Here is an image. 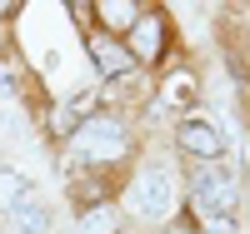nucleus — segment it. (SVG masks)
Masks as SVG:
<instances>
[{"label": "nucleus", "mask_w": 250, "mask_h": 234, "mask_svg": "<svg viewBox=\"0 0 250 234\" xmlns=\"http://www.w3.org/2000/svg\"><path fill=\"white\" fill-rule=\"evenodd\" d=\"M180 144H185L190 155H200V160H215V155H220V135H215L205 120H185V125H180Z\"/></svg>", "instance_id": "obj_4"}, {"label": "nucleus", "mask_w": 250, "mask_h": 234, "mask_svg": "<svg viewBox=\"0 0 250 234\" xmlns=\"http://www.w3.org/2000/svg\"><path fill=\"white\" fill-rule=\"evenodd\" d=\"M10 10H15V5H0V15H10Z\"/></svg>", "instance_id": "obj_14"}, {"label": "nucleus", "mask_w": 250, "mask_h": 234, "mask_svg": "<svg viewBox=\"0 0 250 234\" xmlns=\"http://www.w3.org/2000/svg\"><path fill=\"white\" fill-rule=\"evenodd\" d=\"M70 140H75V155L80 160H120L125 155V130L115 120H85Z\"/></svg>", "instance_id": "obj_3"}, {"label": "nucleus", "mask_w": 250, "mask_h": 234, "mask_svg": "<svg viewBox=\"0 0 250 234\" xmlns=\"http://www.w3.org/2000/svg\"><path fill=\"white\" fill-rule=\"evenodd\" d=\"M190 100V75H175L170 80V105H185Z\"/></svg>", "instance_id": "obj_12"}, {"label": "nucleus", "mask_w": 250, "mask_h": 234, "mask_svg": "<svg viewBox=\"0 0 250 234\" xmlns=\"http://www.w3.org/2000/svg\"><path fill=\"white\" fill-rule=\"evenodd\" d=\"M70 125H75V105H60V110H55V130L70 135Z\"/></svg>", "instance_id": "obj_13"}, {"label": "nucleus", "mask_w": 250, "mask_h": 234, "mask_svg": "<svg viewBox=\"0 0 250 234\" xmlns=\"http://www.w3.org/2000/svg\"><path fill=\"white\" fill-rule=\"evenodd\" d=\"M45 229H50V209L40 204L35 195H30V199L10 215V234H45Z\"/></svg>", "instance_id": "obj_5"}, {"label": "nucleus", "mask_w": 250, "mask_h": 234, "mask_svg": "<svg viewBox=\"0 0 250 234\" xmlns=\"http://www.w3.org/2000/svg\"><path fill=\"white\" fill-rule=\"evenodd\" d=\"M200 229L205 234H235V219L230 215H200Z\"/></svg>", "instance_id": "obj_11"}, {"label": "nucleus", "mask_w": 250, "mask_h": 234, "mask_svg": "<svg viewBox=\"0 0 250 234\" xmlns=\"http://www.w3.org/2000/svg\"><path fill=\"white\" fill-rule=\"evenodd\" d=\"M90 55H95V65L105 75H120L125 65H130V55H125L120 45H110V40H90Z\"/></svg>", "instance_id": "obj_8"}, {"label": "nucleus", "mask_w": 250, "mask_h": 234, "mask_svg": "<svg viewBox=\"0 0 250 234\" xmlns=\"http://www.w3.org/2000/svg\"><path fill=\"white\" fill-rule=\"evenodd\" d=\"M190 195H195V215H235L240 180L220 164H200L195 180H190Z\"/></svg>", "instance_id": "obj_1"}, {"label": "nucleus", "mask_w": 250, "mask_h": 234, "mask_svg": "<svg viewBox=\"0 0 250 234\" xmlns=\"http://www.w3.org/2000/svg\"><path fill=\"white\" fill-rule=\"evenodd\" d=\"M170 204H175V184H170L165 169H140L135 184L125 189V209L140 215V219H165Z\"/></svg>", "instance_id": "obj_2"}, {"label": "nucleus", "mask_w": 250, "mask_h": 234, "mask_svg": "<svg viewBox=\"0 0 250 234\" xmlns=\"http://www.w3.org/2000/svg\"><path fill=\"white\" fill-rule=\"evenodd\" d=\"M80 234H115V209H90Z\"/></svg>", "instance_id": "obj_10"}, {"label": "nucleus", "mask_w": 250, "mask_h": 234, "mask_svg": "<svg viewBox=\"0 0 250 234\" xmlns=\"http://www.w3.org/2000/svg\"><path fill=\"white\" fill-rule=\"evenodd\" d=\"M95 10L105 15V25H115V30H120V25H135V20H140V10L130 5V0H120V5H115V0H105V5H95Z\"/></svg>", "instance_id": "obj_9"}, {"label": "nucleus", "mask_w": 250, "mask_h": 234, "mask_svg": "<svg viewBox=\"0 0 250 234\" xmlns=\"http://www.w3.org/2000/svg\"><path fill=\"white\" fill-rule=\"evenodd\" d=\"M25 199H30V180H25V175H15V169H0V219L15 215Z\"/></svg>", "instance_id": "obj_6"}, {"label": "nucleus", "mask_w": 250, "mask_h": 234, "mask_svg": "<svg viewBox=\"0 0 250 234\" xmlns=\"http://www.w3.org/2000/svg\"><path fill=\"white\" fill-rule=\"evenodd\" d=\"M130 40H135V60H155L160 55V20L155 15H140L130 25Z\"/></svg>", "instance_id": "obj_7"}]
</instances>
